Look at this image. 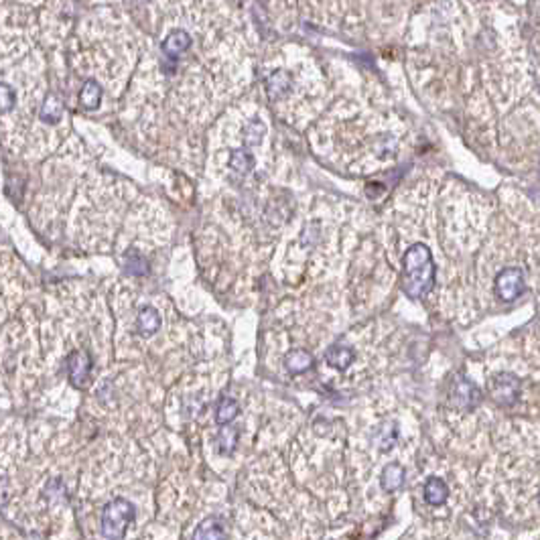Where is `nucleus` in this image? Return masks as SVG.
<instances>
[{"label": "nucleus", "mask_w": 540, "mask_h": 540, "mask_svg": "<svg viewBox=\"0 0 540 540\" xmlns=\"http://www.w3.org/2000/svg\"><path fill=\"white\" fill-rule=\"evenodd\" d=\"M404 277H402V290L408 299H423L434 287V262L429 246L425 244H412L404 258Z\"/></svg>", "instance_id": "obj_1"}, {"label": "nucleus", "mask_w": 540, "mask_h": 540, "mask_svg": "<svg viewBox=\"0 0 540 540\" xmlns=\"http://www.w3.org/2000/svg\"><path fill=\"white\" fill-rule=\"evenodd\" d=\"M134 506L124 498H116L102 512V534L110 540L124 539L128 526L134 522Z\"/></svg>", "instance_id": "obj_2"}, {"label": "nucleus", "mask_w": 540, "mask_h": 540, "mask_svg": "<svg viewBox=\"0 0 540 540\" xmlns=\"http://www.w3.org/2000/svg\"><path fill=\"white\" fill-rule=\"evenodd\" d=\"M520 388H522V382L518 376L510 374V372H498L490 378L488 382V392L492 400L504 408H510L518 402L520 398Z\"/></svg>", "instance_id": "obj_3"}, {"label": "nucleus", "mask_w": 540, "mask_h": 540, "mask_svg": "<svg viewBox=\"0 0 540 540\" xmlns=\"http://www.w3.org/2000/svg\"><path fill=\"white\" fill-rule=\"evenodd\" d=\"M494 292L502 303H512L524 292V270L518 266H510L498 272L494 281Z\"/></svg>", "instance_id": "obj_4"}, {"label": "nucleus", "mask_w": 540, "mask_h": 540, "mask_svg": "<svg viewBox=\"0 0 540 540\" xmlns=\"http://www.w3.org/2000/svg\"><path fill=\"white\" fill-rule=\"evenodd\" d=\"M451 406L457 410H473L481 402V390L466 376H457L453 380L451 392H449Z\"/></svg>", "instance_id": "obj_5"}, {"label": "nucleus", "mask_w": 540, "mask_h": 540, "mask_svg": "<svg viewBox=\"0 0 540 540\" xmlns=\"http://www.w3.org/2000/svg\"><path fill=\"white\" fill-rule=\"evenodd\" d=\"M191 47V37L187 35L185 31H173V33H169V37L163 41V45H161V51H163V55H165V59H167V73H173V66H175V61H179V57L185 55V51Z\"/></svg>", "instance_id": "obj_6"}, {"label": "nucleus", "mask_w": 540, "mask_h": 540, "mask_svg": "<svg viewBox=\"0 0 540 540\" xmlns=\"http://www.w3.org/2000/svg\"><path fill=\"white\" fill-rule=\"evenodd\" d=\"M90 370H92V358L86 350H77L70 354L68 358V372H70V380L73 386H83L86 380L90 378Z\"/></svg>", "instance_id": "obj_7"}, {"label": "nucleus", "mask_w": 540, "mask_h": 540, "mask_svg": "<svg viewBox=\"0 0 540 540\" xmlns=\"http://www.w3.org/2000/svg\"><path fill=\"white\" fill-rule=\"evenodd\" d=\"M404 477H406V471L400 463H388L386 468L382 469V475H380L382 490L384 492H397L402 488Z\"/></svg>", "instance_id": "obj_8"}, {"label": "nucleus", "mask_w": 540, "mask_h": 540, "mask_svg": "<svg viewBox=\"0 0 540 540\" xmlns=\"http://www.w3.org/2000/svg\"><path fill=\"white\" fill-rule=\"evenodd\" d=\"M449 498V488L441 477H429L425 483V500L431 506H443Z\"/></svg>", "instance_id": "obj_9"}, {"label": "nucleus", "mask_w": 540, "mask_h": 540, "mask_svg": "<svg viewBox=\"0 0 540 540\" xmlns=\"http://www.w3.org/2000/svg\"><path fill=\"white\" fill-rule=\"evenodd\" d=\"M137 327H139V333L144 335V337H150L159 331L161 327V315L157 309L152 307H144L143 311L139 313V319H137Z\"/></svg>", "instance_id": "obj_10"}, {"label": "nucleus", "mask_w": 540, "mask_h": 540, "mask_svg": "<svg viewBox=\"0 0 540 540\" xmlns=\"http://www.w3.org/2000/svg\"><path fill=\"white\" fill-rule=\"evenodd\" d=\"M254 167V157L246 150V148H236L232 150L230 154V169L240 175V177H246Z\"/></svg>", "instance_id": "obj_11"}, {"label": "nucleus", "mask_w": 540, "mask_h": 540, "mask_svg": "<svg viewBox=\"0 0 540 540\" xmlns=\"http://www.w3.org/2000/svg\"><path fill=\"white\" fill-rule=\"evenodd\" d=\"M356 358V354L346 348V346H331L327 352H325V360L329 366L337 368V370H346L352 361Z\"/></svg>", "instance_id": "obj_12"}, {"label": "nucleus", "mask_w": 540, "mask_h": 540, "mask_svg": "<svg viewBox=\"0 0 540 540\" xmlns=\"http://www.w3.org/2000/svg\"><path fill=\"white\" fill-rule=\"evenodd\" d=\"M266 90H268V96L272 100L283 98L290 90V73L285 72V70H279V72L272 73L268 77V81H266Z\"/></svg>", "instance_id": "obj_13"}, {"label": "nucleus", "mask_w": 540, "mask_h": 540, "mask_svg": "<svg viewBox=\"0 0 540 540\" xmlns=\"http://www.w3.org/2000/svg\"><path fill=\"white\" fill-rule=\"evenodd\" d=\"M79 102L86 110H96L102 102V88L96 79H88L81 88L79 94Z\"/></svg>", "instance_id": "obj_14"}, {"label": "nucleus", "mask_w": 540, "mask_h": 540, "mask_svg": "<svg viewBox=\"0 0 540 540\" xmlns=\"http://www.w3.org/2000/svg\"><path fill=\"white\" fill-rule=\"evenodd\" d=\"M285 366L290 374H303L313 366V356L305 350H292L285 358Z\"/></svg>", "instance_id": "obj_15"}, {"label": "nucleus", "mask_w": 540, "mask_h": 540, "mask_svg": "<svg viewBox=\"0 0 540 540\" xmlns=\"http://www.w3.org/2000/svg\"><path fill=\"white\" fill-rule=\"evenodd\" d=\"M63 116V104H61V98L55 96V94H49L45 98V104L41 108V120L45 124H57Z\"/></svg>", "instance_id": "obj_16"}, {"label": "nucleus", "mask_w": 540, "mask_h": 540, "mask_svg": "<svg viewBox=\"0 0 540 540\" xmlns=\"http://www.w3.org/2000/svg\"><path fill=\"white\" fill-rule=\"evenodd\" d=\"M228 532L221 528V522L217 518H208L199 524L195 530V539H226Z\"/></svg>", "instance_id": "obj_17"}, {"label": "nucleus", "mask_w": 540, "mask_h": 540, "mask_svg": "<svg viewBox=\"0 0 540 540\" xmlns=\"http://www.w3.org/2000/svg\"><path fill=\"white\" fill-rule=\"evenodd\" d=\"M238 412H240V406H238V402H236L234 398H221L216 414L217 425H228V423H232V421L238 417Z\"/></svg>", "instance_id": "obj_18"}, {"label": "nucleus", "mask_w": 540, "mask_h": 540, "mask_svg": "<svg viewBox=\"0 0 540 540\" xmlns=\"http://www.w3.org/2000/svg\"><path fill=\"white\" fill-rule=\"evenodd\" d=\"M264 134H266V126H264V122H260V120H250V122L246 124V128H244V143L248 144V146H256V144L262 143Z\"/></svg>", "instance_id": "obj_19"}, {"label": "nucleus", "mask_w": 540, "mask_h": 540, "mask_svg": "<svg viewBox=\"0 0 540 540\" xmlns=\"http://www.w3.org/2000/svg\"><path fill=\"white\" fill-rule=\"evenodd\" d=\"M45 498L51 502V504H63L68 502V490L66 486L61 483V479H51L45 488Z\"/></svg>", "instance_id": "obj_20"}, {"label": "nucleus", "mask_w": 540, "mask_h": 540, "mask_svg": "<svg viewBox=\"0 0 540 540\" xmlns=\"http://www.w3.org/2000/svg\"><path fill=\"white\" fill-rule=\"evenodd\" d=\"M397 439H398V429L394 423H386V425L378 431V434H376V443L380 445L382 451H388L390 447H394Z\"/></svg>", "instance_id": "obj_21"}, {"label": "nucleus", "mask_w": 540, "mask_h": 540, "mask_svg": "<svg viewBox=\"0 0 540 540\" xmlns=\"http://www.w3.org/2000/svg\"><path fill=\"white\" fill-rule=\"evenodd\" d=\"M124 266H126V270H128L130 274H146V272H148V264H146V260H144L139 252L128 254Z\"/></svg>", "instance_id": "obj_22"}, {"label": "nucleus", "mask_w": 540, "mask_h": 540, "mask_svg": "<svg viewBox=\"0 0 540 540\" xmlns=\"http://www.w3.org/2000/svg\"><path fill=\"white\" fill-rule=\"evenodd\" d=\"M236 439H238V429H223L219 432V439H217V445H219V451L223 455L232 453L234 451V445H236Z\"/></svg>", "instance_id": "obj_23"}, {"label": "nucleus", "mask_w": 540, "mask_h": 540, "mask_svg": "<svg viewBox=\"0 0 540 540\" xmlns=\"http://www.w3.org/2000/svg\"><path fill=\"white\" fill-rule=\"evenodd\" d=\"M0 98H2V112H10L12 104H14V92L8 83H2L0 86Z\"/></svg>", "instance_id": "obj_24"}, {"label": "nucleus", "mask_w": 540, "mask_h": 540, "mask_svg": "<svg viewBox=\"0 0 540 540\" xmlns=\"http://www.w3.org/2000/svg\"><path fill=\"white\" fill-rule=\"evenodd\" d=\"M539 504H540V494H539Z\"/></svg>", "instance_id": "obj_25"}]
</instances>
